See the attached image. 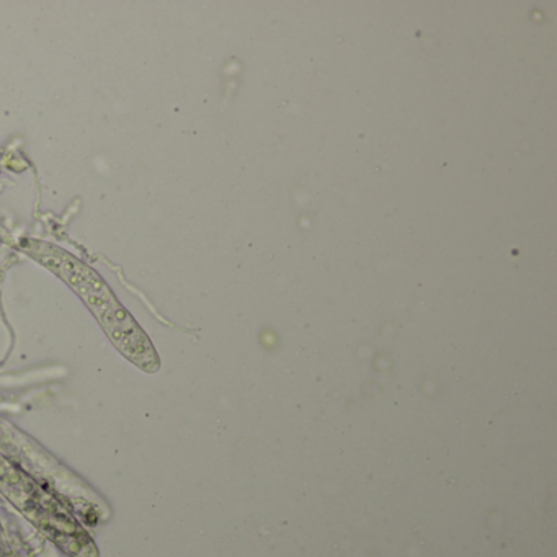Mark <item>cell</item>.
<instances>
[{
    "mask_svg": "<svg viewBox=\"0 0 557 557\" xmlns=\"http://www.w3.org/2000/svg\"><path fill=\"white\" fill-rule=\"evenodd\" d=\"M0 494L71 557H99L96 543L70 507L4 456H0Z\"/></svg>",
    "mask_w": 557,
    "mask_h": 557,
    "instance_id": "7a4b0ae2",
    "label": "cell"
},
{
    "mask_svg": "<svg viewBox=\"0 0 557 557\" xmlns=\"http://www.w3.org/2000/svg\"><path fill=\"white\" fill-rule=\"evenodd\" d=\"M18 249L63 280L83 299L107 337L126 360L145 373L154 374L161 370V358L151 338L92 267L67 250L44 240H21Z\"/></svg>",
    "mask_w": 557,
    "mask_h": 557,
    "instance_id": "6da1fadb",
    "label": "cell"
}]
</instances>
